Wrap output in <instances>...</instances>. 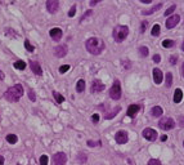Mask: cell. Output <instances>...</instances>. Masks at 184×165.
Here are the masks:
<instances>
[{
	"label": "cell",
	"instance_id": "38",
	"mask_svg": "<svg viewBox=\"0 0 184 165\" xmlns=\"http://www.w3.org/2000/svg\"><path fill=\"white\" fill-rule=\"evenodd\" d=\"M76 14V5H72V8L68 12V17H73Z\"/></svg>",
	"mask_w": 184,
	"mask_h": 165
},
{
	"label": "cell",
	"instance_id": "40",
	"mask_svg": "<svg viewBox=\"0 0 184 165\" xmlns=\"http://www.w3.org/2000/svg\"><path fill=\"white\" fill-rule=\"evenodd\" d=\"M176 61H178V56L176 54H173L170 57V63L171 65H175V63H176Z\"/></svg>",
	"mask_w": 184,
	"mask_h": 165
},
{
	"label": "cell",
	"instance_id": "6",
	"mask_svg": "<svg viewBox=\"0 0 184 165\" xmlns=\"http://www.w3.org/2000/svg\"><path fill=\"white\" fill-rule=\"evenodd\" d=\"M142 136H143L147 141H156L157 139V132L155 129H151V128H145L143 132H142Z\"/></svg>",
	"mask_w": 184,
	"mask_h": 165
},
{
	"label": "cell",
	"instance_id": "48",
	"mask_svg": "<svg viewBox=\"0 0 184 165\" xmlns=\"http://www.w3.org/2000/svg\"><path fill=\"white\" fill-rule=\"evenodd\" d=\"M140 1L142 3H147V4H148V3H151V0H140Z\"/></svg>",
	"mask_w": 184,
	"mask_h": 165
},
{
	"label": "cell",
	"instance_id": "49",
	"mask_svg": "<svg viewBox=\"0 0 184 165\" xmlns=\"http://www.w3.org/2000/svg\"><path fill=\"white\" fill-rule=\"evenodd\" d=\"M182 75H183V77H184V63L182 66Z\"/></svg>",
	"mask_w": 184,
	"mask_h": 165
},
{
	"label": "cell",
	"instance_id": "51",
	"mask_svg": "<svg viewBox=\"0 0 184 165\" xmlns=\"http://www.w3.org/2000/svg\"><path fill=\"white\" fill-rule=\"evenodd\" d=\"M17 165H21V164H17Z\"/></svg>",
	"mask_w": 184,
	"mask_h": 165
},
{
	"label": "cell",
	"instance_id": "7",
	"mask_svg": "<svg viewBox=\"0 0 184 165\" xmlns=\"http://www.w3.org/2000/svg\"><path fill=\"white\" fill-rule=\"evenodd\" d=\"M127 139H129V137H127V133L125 130H118L115 134V141H116L118 145H125L127 142Z\"/></svg>",
	"mask_w": 184,
	"mask_h": 165
},
{
	"label": "cell",
	"instance_id": "16",
	"mask_svg": "<svg viewBox=\"0 0 184 165\" xmlns=\"http://www.w3.org/2000/svg\"><path fill=\"white\" fill-rule=\"evenodd\" d=\"M139 110H140V106H139V104H130L126 113H127V116H129V118H134L136 113H138Z\"/></svg>",
	"mask_w": 184,
	"mask_h": 165
},
{
	"label": "cell",
	"instance_id": "44",
	"mask_svg": "<svg viewBox=\"0 0 184 165\" xmlns=\"http://www.w3.org/2000/svg\"><path fill=\"white\" fill-rule=\"evenodd\" d=\"M98 3H99V0H95V1H90V7H94V5H97Z\"/></svg>",
	"mask_w": 184,
	"mask_h": 165
},
{
	"label": "cell",
	"instance_id": "41",
	"mask_svg": "<svg viewBox=\"0 0 184 165\" xmlns=\"http://www.w3.org/2000/svg\"><path fill=\"white\" fill-rule=\"evenodd\" d=\"M160 61H161V57H160V54L153 56V62H155V63H160Z\"/></svg>",
	"mask_w": 184,
	"mask_h": 165
},
{
	"label": "cell",
	"instance_id": "14",
	"mask_svg": "<svg viewBox=\"0 0 184 165\" xmlns=\"http://www.w3.org/2000/svg\"><path fill=\"white\" fill-rule=\"evenodd\" d=\"M152 76H153V80H155V83L157 85H160V84L162 83V80H164V74H162V71L160 70V68H153Z\"/></svg>",
	"mask_w": 184,
	"mask_h": 165
},
{
	"label": "cell",
	"instance_id": "29",
	"mask_svg": "<svg viewBox=\"0 0 184 165\" xmlns=\"http://www.w3.org/2000/svg\"><path fill=\"white\" fill-rule=\"evenodd\" d=\"M48 161H49V157L46 155H41L40 157V165H48Z\"/></svg>",
	"mask_w": 184,
	"mask_h": 165
},
{
	"label": "cell",
	"instance_id": "17",
	"mask_svg": "<svg viewBox=\"0 0 184 165\" xmlns=\"http://www.w3.org/2000/svg\"><path fill=\"white\" fill-rule=\"evenodd\" d=\"M151 113H152V116H155V118H158V116H161L162 113H164V111H162V109L160 106H155L151 110Z\"/></svg>",
	"mask_w": 184,
	"mask_h": 165
},
{
	"label": "cell",
	"instance_id": "50",
	"mask_svg": "<svg viewBox=\"0 0 184 165\" xmlns=\"http://www.w3.org/2000/svg\"><path fill=\"white\" fill-rule=\"evenodd\" d=\"M182 49H183V52H184V41H183V44H182Z\"/></svg>",
	"mask_w": 184,
	"mask_h": 165
},
{
	"label": "cell",
	"instance_id": "52",
	"mask_svg": "<svg viewBox=\"0 0 184 165\" xmlns=\"http://www.w3.org/2000/svg\"><path fill=\"white\" fill-rule=\"evenodd\" d=\"M183 146H184V142H183Z\"/></svg>",
	"mask_w": 184,
	"mask_h": 165
},
{
	"label": "cell",
	"instance_id": "5",
	"mask_svg": "<svg viewBox=\"0 0 184 165\" xmlns=\"http://www.w3.org/2000/svg\"><path fill=\"white\" fill-rule=\"evenodd\" d=\"M158 127L162 129V130H171L175 127V121L171 118H162L158 121Z\"/></svg>",
	"mask_w": 184,
	"mask_h": 165
},
{
	"label": "cell",
	"instance_id": "26",
	"mask_svg": "<svg viewBox=\"0 0 184 165\" xmlns=\"http://www.w3.org/2000/svg\"><path fill=\"white\" fill-rule=\"evenodd\" d=\"M171 85H173V74L167 72V74H166V86L170 88Z\"/></svg>",
	"mask_w": 184,
	"mask_h": 165
},
{
	"label": "cell",
	"instance_id": "2",
	"mask_svg": "<svg viewBox=\"0 0 184 165\" xmlns=\"http://www.w3.org/2000/svg\"><path fill=\"white\" fill-rule=\"evenodd\" d=\"M5 100L9 102H18L21 100V97L23 95V86L21 84H16L12 88H9L5 92Z\"/></svg>",
	"mask_w": 184,
	"mask_h": 165
},
{
	"label": "cell",
	"instance_id": "47",
	"mask_svg": "<svg viewBox=\"0 0 184 165\" xmlns=\"http://www.w3.org/2000/svg\"><path fill=\"white\" fill-rule=\"evenodd\" d=\"M166 139H167V136H162V137H161V141H162V142H165Z\"/></svg>",
	"mask_w": 184,
	"mask_h": 165
},
{
	"label": "cell",
	"instance_id": "46",
	"mask_svg": "<svg viewBox=\"0 0 184 165\" xmlns=\"http://www.w3.org/2000/svg\"><path fill=\"white\" fill-rule=\"evenodd\" d=\"M4 157H3V156L1 155H0V165H4Z\"/></svg>",
	"mask_w": 184,
	"mask_h": 165
},
{
	"label": "cell",
	"instance_id": "32",
	"mask_svg": "<svg viewBox=\"0 0 184 165\" xmlns=\"http://www.w3.org/2000/svg\"><path fill=\"white\" fill-rule=\"evenodd\" d=\"M70 65H63V66H61L59 67V74H64V72H67L68 70H70Z\"/></svg>",
	"mask_w": 184,
	"mask_h": 165
},
{
	"label": "cell",
	"instance_id": "42",
	"mask_svg": "<svg viewBox=\"0 0 184 165\" xmlns=\"http://www.w3.org/2000/svg\"><path fill=\"white\" fill-rule=\"evenodd\" d=\"M91 120H93L94 123H98L99 121V115H98V113H94V115L91 116Z\"/></svg>",
	"mask_w": 184,
	"mask_h": 165
},
{
	"label": "cell",
	"instance_id": "21",
	"mask_svg": "<svg viewBox=\"0 0 184 165\" xmlns=\"http://www.w3.org/2000/svg\"><path fill=\"white\" fill-rule=\"evenodd\" d=\"M120 110H121L120 107H116V109H115L113 111H111V112L106 113V115H104V118H106V119H112V118H115V116H116L117 113L120 112Z\"/></svg>",
	"mask_w": 184,
	"mask_h": 165
},
{
	"label": "cell",
	"instance_id": "4",
	"mask_svg": "<svg viewBox=\"0 0 184 165\" xmlns=\"http://www.w3.org/2000/svg\"><path fill=\"white\" fill-rule=\"evenodd\" d=\"M109 97L115 101L121 98V84L118 80H115L113 84H112L111 89H109Z\"/></svg>",
	"mask_w": 184,
	"mask_h": 165
},
{
	"label": "cell",
	"instance_id": "25",
	"mask_svg": "<svg viewBox=\"0 0 184 165\" xmlns=\"http://www.w3.org/2000/svg\"><path fill=\"white\" fill-rule=\"evenodd\" d=\"M53 95H54V98H55V101H57V103H63L64 102V97L63 95H61L58 92H53Z\"/></svg>",
	"mask_w": 184,
	"mask_h": 165
},
{
	"label": "cell",
	"instance_id": "13",
	"mask_svg": "<svg viewBox=\"0 0 184 165\" xmlns=\"http://www.w3.org/2000/svg\"><path fill=\"white\" fill-rule=\"evenodd\" d=\"M49 35H50V38L53 39V40H55V41H59L62 39V35H63V31H62L59 27H54V29H52L49 31Z\"/></svg>",
	"mask_w": 184,
	"mask_h": 165
},
{
	"label": "cell",
	"instance_id": "28",
	"mask_svg": "<svg viewBox=\"0 0 184 165\" xmlns=\"http://www.w3.org/2000/svg\"><path fill=\"white\" fill-rule=\"evenodd\" d=\"M160 30H161L160 25H155L152 27V32H151V34H152L153 36H158V35H160Z\"/></svg>",
	"mask_w": 184,
	"mask_h": 165
},
{
	"label": "cell",
	"instance_id": "23",
	"mask_svg": "<svg viewBox=\"0 0 184 165\" xmlns=\"http://www.w3.org/2000/svg\"><path fill=\"white\" fill-rule=\"evenodd\" d=\"M175 45V41L171 40V39H166V40L162 41V47L164 48H173Z\"/></svg>",
	"mask_w": 184,
	"mask_h": 165
},
{
	"label": "cell",
	"instance_id": "37",
	"mask_svg": "<svg viewBox=\"0 0 184 165\" xmlns=\"http://www.w3.org/2000/svg\"><path fill=\"white\" fill-rule=\"evenodd\" d=\"M77 160L80 161V163H85V161H86V156H85V154H81V152H80L79 156H77Z\"/></svg>",
	"mask_w": 184,
	"mask_h": 165
},
{
	"label": "cell",
	"instance_id": "34",
	"mask_svg": "<svg viewBox=\"0 0 184 165\" xmlns=\"http://www.w3.org/2000/svg\"><path fill=\"white\" fill-rule=\"evenodd\" d=\"M88 146H89V147H97V146H100V141H97V142H94V141H88Z\"/></svg>",
	"mask_w": 184,
	"mask_h": 165
},
{
	"label": "cell",
	"instance_id": "9",
	"mask_svg": "<svg viewBox=\"0 0 184 165\" xmlns=\"http://www.w3.org/2000/svg\"><path fill=\"white\" fill-rule=\"evenodd\" d=\"M67 52H68V48H67V45H64V44L54 48V56L58 57V58H63V57H66Z\"/></svg>",
	"mask_w": 184,
	"mask_h": 165
},
{
	"label": "cell",
	"instance_id": "33",
	"mask_svg": "<svg viewBox=\"0 0 184 165\" xmlns=\"http://www.w3.org/2000/svg\"><path fill=\"white\" fill-rule=\"evenodd\" d=\"M91 14H93V10H86L84 14H82V17H81V19H80V21L82 22V21H85V19L88 18V17H90Z\"/></svg>",
	"mask_w": 184,
	"mask_h": 165
},
{
	"label": "cell",
	"instance_id": "20",
	"mask_svg": "<svg viewBox=\"0 0 184 165\" xmlns=\"http://www.w3.org/2000/svg\"><path fill=\"white\" fill-rule=\"evenodd\" d=\"M76 91H77L79 93H82L85 91V81L82 79H80L77 84H76Z\"/></svg>",
	"mask_w": 184,
	"mask_h": 165
},
{
	"label": "cell",
	"instance_id": "22",
	"mask_svg": "<svg viewBox=\"0 0 184 165\" xmlns=\"http://www.w3.org/2000/svg\"><path fill=\"white\" fill-rule=\"evenodd\" d=\"M17 141H18V138H17L16 134H8V136H7V142L10 143V145L17 143Z\"/></svg>",
	"mask_w": 184,
	"mask_h": 165
},
{
	"label": "cell",
	"instance_id": "31",
	"mask_svg": "<svg viewBox=\"0 0 184 165\" xmlns=\"http://www.w3.org/2000/svg\"><path fill=\"white\" fill-rule=\"evenodd\" d=\"M28 98H30V100H31L32 102H35V101H36V95H35V92L34 91H32V89L31 88H30L28 89Z\"/></svg>",
	"mask_w": 184,
	"mask_h": 165
},
{
	"label": "cell",
	"instance_id": "18",
	"mask_svg": "<svg viewBox=\"0 0 184 165\" xmlns=\"http://www.w3.org/2000/svg\"><path fill=\"white\" fill-rule=\"evenodd\" d=\"M182 100H183L182 89H176V91H175V94H174V102H175V103H180Z\"/></svg>",
	"mask_w": 184,
	"mask_h": 165
},
{
	"label": "cell",
	"instance_id": "30",
	"mask_svg": "<svg viewBox=\"0 0 184 165\" xmlns=\"http://www.w3.org/2000/svg\"><path fill=\"white\" fill-rule=\"evenodd\" d=\"M25 48L28 50V52H34V50H35L34 45H31V44H30V41L27 40V39H26V40H25Z\"/></svg>",
	"mask_w": 184,
	"mask_h": 165
},
{
	"label": "cell",
	"instance_id": "43",
	"mask_svg": "<svg viewBox=\"0 0 184 165\" xmlns=\"http://www.w3.org/2000/svg\"><path fill=\"white\" fill-rule=\"evenodd\" d=\"M179 125L180 127H184V116H180L179 118Z\"/></svg>",
	"mask_w": 184,
	"mask_h": 165
},
{
	"label": "cell",
	"instance_id": "10",
	"mask_svg": "<svg viewBox=\"0 0 184 165\" xmlns=\"http://www.w3.org/2000/svg\"><path fill=\"white\" fill-rule=\"evenodd\" d=\"M104 91V84H103L100 80H93V83H91V86H90V92L91 93H99Z\"/></svg>",
	"mask_w": 184,
	"mask_h": 165
},
{
	"label": "cell",
	"instance_id": "35",
	"mask_svg": "<svg viewBox=\"0 0 184 165\" xmlns=\"http://www.w3.org/2000/svg\"><path fill=\"white\" fill-rule=\"evenodd\" d=\"M175 9H176V5H171V7L169 8L167 10H165V16H170V14L173 13V12H174Z\"/></svg>",
	"mask_w": 184,
	"mask_h": 165
},
{
	"label": "cell",
	"instance_id": "1",
	"mask_svg": "<svg viewBox=\"0 0 184 165\" xmlns=\"http://www.w3.org/2000/svg\"><path fill=\"white\" fill-rule=\"evenodd\" d=\"M106 48V44L103 40L98 38H90L86 40V49L90 54H94V56H98Z\"/></svg>",
	"mask_w": 184,
	"mask_h": 165
},
{
	"label": "cell",
	"instance_id": "12",
	"mask_svg": "<svg viewBox=\"0 0 184 165\" xmlns=\"http://www.w3.org/2000/svg\"><path fill=\"white\" fill-rule=\"evenodd\" d=\"M179 21H180V17L178 16V14H174V16L169 17L167 21H166V27H167V29H174L175 26L179 23Z\"/></svg>",
	"mask_w": 184,
	"mask_h": 165
},
{
	"label": "cell",
	"instance_id": "15",
	"mask_svg": "<svg viewBox=\"0 0 184 165\" xmlns=\"http://www.w3.org/2000/svg\"><path fill=\"white\" fill-rule=\"evenodd\" d=\"M30 67H31L32 72H34L35 75H37V76H41V74H43V70H41V66L39 65V62L31 61V62H30Z\"/></svg>",
	"mask_w": 184,
	"mask_h": 165
},
{
	"label": "cell",
	"instance_id": "11",
	"mask_svg": "<svg viewBox=\"0 0 184 165\" xmlns=\"http://www.w3.org/2000/svg\"><path fill=\"white\" fill-rule=\"evenodd\" d=\"M58 7H59L58 0H48V1H46V9H48L49 13H52V14L57 13Z\"/></svg>",
	"mask_w": 184,
	"mask_h": 165
},
{
	"label": "cell",
	"instance_id": "8",
	"mask_svg": "<svg viewBox=\"0 0 184 165\" xmlns=\"http://www.w3.org/2000/svg\"><path fill=\"white\" fill-rule=\"evenodd\" d=\"M53 161L55 165H64L67 163V156L64 152H57L53 156Z\"/></svg>",
	"mask_w": 184,
	"mask_h": 165
},
{
	"label": "cell",
	"instance_id": "45",
	"mask_svg": "<svg viewBox=\"0 0 184 165\" xmlns=\"http://www.w3.org/2000/svg\"><path fill=\"white\" fill-rule=\"evenodd\" d=\"M4 77H5V75H4V72H3L1 70H0V80H4Z\"/></svg>",
	"mask_w": 184,
	"mask_h": 165
},
{
	"label": "cell",
	"instance_id": "27",
	"mask_svg": "<svg viewBox=\"0 0 184 165\" xmlns=\"http://www.w3.org/2000/svg\"><path fill=\"white\" fill-rule=\"evenodd\" d=\"M148 53H149L148 47H140V48H139V54H140L142 57H147Z\"/></svg>",
	"mask_w": 184,
	"mask_h": 165
},
{
	"label": "cell",
	"instance_id": "19",
	"mask_svg": "<svg viewBox=\"0 0 184 165\" xmlns=\"http://www.w3.org/2000/svg\"><path fill=\"white\" fill-rule=\"evenodd\" d=\"M161 8H162V4H157V5H155L153 8H151V9H148V10H143L142 13H143V16H148V14L155 13V12H157L158 9H161Z\"/></svg>",
	"mask_w": 184,
	"mask_h": 165
},
{
	"label": "cell",
	"instance_id": "39",
	"mask_svg": "<svg viewBox=\"0 0 184 165\" xmlns=\"http://www.w3.org/2000/svg\"><path fill=\"white\" fill-rule=\"evenodd\" d=\"M147 27H148V22H147V21H143L142 25H140V32H144Z\"/></svg>",
	"mask_w": 184,
	"mask_h": 165
},
{
	"label": "cell",
	"instance_id": "24",
	"mask_svg": "<svg viewBox=\"0 0 184 165\" xmlns=\"http://www.w3.org/2000/svg\"><path fill=\"white\" fill-rule=\"evenodd\" d=\"M14 68H17V70H25L26 68V62H23V61H17V62H14Z\"/></svg>",
	"mask_w": 184,
	"mask_h": 165
},
{
	"label": "cell",
	"instance_id": "36",
	"mask_svg": "<svg viewBox=\"0 0 184 165\" xmlns=\"http://www.w3.org/2000/svg\"><path fill=\"white\" fill-rule=\"evenodd\" d=\"M147 165H161V161L157 160V159H151Z\"/></svg>",
	"mask_w": 184,
	"mask_h": 165
},
{
	"label": "cell",
	"instance_id": "3",
	"mask_svg": "<svg viewBox=\"0 0 184 165\" xmlns=\"http://www.w3.org/2000/svg\"><path fill=\"white\" fill-rule=\"evenodd\" d=\"M129 35V27L127 26H116L113 30V39L116 43H121L126 39V36Z\"/></svg>",
	"mask_w": 184,
	"mask_h": 165
}]
</instances>
